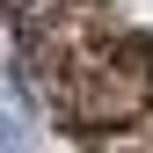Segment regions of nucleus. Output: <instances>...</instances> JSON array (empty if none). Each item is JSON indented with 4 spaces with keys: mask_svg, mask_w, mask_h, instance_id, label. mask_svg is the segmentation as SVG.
I'll return each instance as SVG.
<instances>
[{
    "mask_svg": "<svg viewBox=\"0 0 153 153\" xmlns=\"http://www.w3.org/2000/svg\"><path fill=\"white\" fill-rule=\"evenodd\" d=\"M88 153H153V109L131 124H109V131H88Z\"/></svg>",
    "mask_w": 153,
    "mask_h": 153,
    "instance_id": "2",
    "label": "nucleus"
},
{
    "mask_svg": "<svg viewBox=\"0 0 153 153\" xmlns=\"http://www.w3.org/2000/svg\"><path fill=\"white\" fill-rule=\"evenodd\" d=\"M15 7V29H36V22H51L59 7H73V0H7Z\"/></svg>",
    "mask_w": 153,
    "mask_h": 153,
    "instance_id": "3",
    "label": "nucleus"
},
{
    "mask_svg": "<svg viewBox=\"0 0 153 153\" xmlns=\"http://www.w3.org/2000/svg\"><path fill=\"white\" fill-rule=\"evenodd\" d=\"M29 73H44L51 109L66 124H80V131H109V124H131V117L153 109V44L124 36V29L88 44V51H73V59H59V66H29Z\"/></svg>",
    "mask_w": 153,
    "mask_h": 153,
    "instance_id": "1",
    "label": "nucleus"
}]
</instances>
